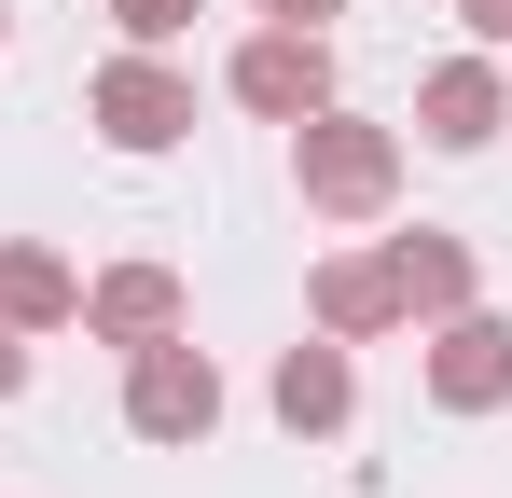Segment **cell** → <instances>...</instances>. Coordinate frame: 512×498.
I'll use <instances>...</instances> for the list:
<instances>
[{"label":"cell","mask_w":512,"mask_h":498,"mask_svg":"<svg viewBox=\"0 0 512 498\" xmlns=\"http://www.w3.org/2000/svg\"><path fill=\"white\" fill-rule=\"evenodd\" d=\"M139 374H125V429L139 443H208L222 429V374H208V346H180V332H153V346H125Z\"/></svg>","instance_id":"cell-1"},{"label":"cell","mask_w":512,"mask_h":498,"mask_svg":"<svg viewBox=\"0 0 512 498\" xmlns=\"http://www.w3.org/2000/svg\"><path fill=\"white\" fill-rule=\"evenodd\" d=\"M180 125H194V83H180L167 56H153V42L97 70V139H111V153H167Z\"/></svg>","instance_id":"cell-2"},{"label":"cell","mask_w":512,"mask_h":498,"mask_svg":"<svg viewBox=\"0 0 512 498\" xmlns=\"http://www.w3.org/2000/svg\"><path fill=\"white\" fill-rule=\"evenodd\" d=\"M236 97H250L263 125H305V111H333V42L319 28H263V42H236Z\"/></svg>","instance_id":"cell-3"},{"label":"cell","mask_w":512,"mask_h":498,"mask_svg":"<svg viewBox=\"0 0 512 498\" xmlns=\"http://www.w3.org/2000/svg\"><path fill=\"white\" fill-rule=\"evenodd\" d=\"M305 208H388V125H346V111H305Z\"/></svg>","instance_id":"cell-4"},{"label":"cell","mask_w":512,"mask_h":498,"mask_svg":"<svg viewBox=\"0 0 512 498\" xmlns=\"http://www.w3.org/2000/svg\"><path fill=\"white\" fill-rule=\"evenodd\" d=\"M499 111H512V83L485 70V56H457V70L416 83V139H429V153H485V139H499Z\"/></svg>","instance_id":"cell-5"},{"label":"cell","mask_w":512,"mask_h":498,"mask_svg":"<svg viewBox=\"0 0 512 498\" xmlns=\"http://www.w3.org/2000/svg\"><path fill=\"white\" fill-rule=\"evenodd\" d=\"M429 388H443L457 415H485V402L512 388V332H499V319H457L443 346H429Z\"/></svg>","instance_id":"cell-6"},{"label":"cell","mask_w":512,"mask_h":498,"mask_svg":"<svg viewBox=\"0 0 512 498\" xmlns=\"http://www.w3.org/2000/svg\"><path fill=\"white\" fill-rule=\"evenodd\" d=\"M84 319L111 332V346H153V332H180V277H167V263H125V277L84 291Z\"/></svg>","instance_id":"cell-7"},{"label":"cell","mask_w":512,"mask_h":498,"mask_svg":"<svg viewBox=\"0 0 512 498\" xmlns=\"http://www.w3.org/2000/svg\"><path fill=\"white\" fill-rule=\"evenodd\" d=\"M346 402H360L346 332H319V346H291V360H277V415H291V429H346Z\"/></svg>","instance_id":"cell-8"},{"label":"cell","mask_w":512,"mask_h":498,"mask_svg":"<svg viewBox=\"0 0 512 498\" xmlns=\"http://www.w3.org/2000/svg\"><path fill=\"white\" fill-rule=\"evenodd\" d=\"M0 319H84V291H70V277H56V263H42V249H0Z\"/></svg>","instance_id":"cell-9"},{"label":"cell","mask_w":512,"mask_h":498,"mask_svg":"<svg viewBox=\"0 0 512 498\" xmlns=\"http://www.w3.org/2000/svg\"><path fill=\"white\" fill-rule=\"evenodd\" d=\"M388 291H402V305H457V291H471V249L402 236V249H388Z\"/></svg>","instance_id":"cell-10"},{"label":"cell","mask_w":512,"mask_h":498,"mask_svg":"<svg viewBox=\"0 0 512 498\" xmlns=\"http://www.w3.org/2000/svg\"><path fill=\"white\" fill-rule=\"evenodd\" d=\"M319 319H333V332H388V319H402L388 263H333V277H319Z\"/></svg>","instance_id":"cell-11"},{"label":"cell","mask_w":512,"mask_h":498,"mask_svg":"<svg viewBox=\"0 0 512 498\" xmlns=\"http://www.w3.org/2000/svg\"><path fill=\"white\" fill-rule=\"evenodd\" d=\"M111 28H125V42H180V28H194V0H111Z\"/></svg>","instance_id":"cell-12"},{"label":"cell","mask_w":512,"mask_h":498,"mask_svg":"<svg viewBox=\"0 0 512 498\" xmlns=\"http://www.w3.org/2000/svg\"><path fill=\"white\" fill-rule=\"evenodd\" d=\"M263 14H277V28H333L346 0H263Z\"/></svg>","instance_id":"cell-13"},{"label":"cell","mask_w":512,"mask_h":498,"mask_svg":"<svg viewBox=\"0 0 512 498\" xmlns=\"http://www.w3.org/2000/svg\"><path fill=\"white\" fill-rule=\"evenodd\" d=\"M14 388H28V346H14V319H0V402H14Z\"/></svg>","instance_id":"cell-14"},{"label":"cell","mask_w":512,"mask_h":498,"mask_svg":"<svg viewBox=\"0 0 512 498\" xmlns=\"http://www.w3.org/2000/svg\"><path fill=\"white\" fill-rule=\"evenodd\" d=\"M471 42H512V0H471Z\"/></svg>","instance_id":"cell-15"},{"label":"cell","mask_w":512,"mask_h":498,"mask_svg":"<svg viewBox=\"0 0 512 498\" xmlns=\"http://www.w3.org/2000/svg\"><path fill=\"white\" fill-rule=\"evenodd\" d=\"M0 28H14V0H0Z\"/></svg>","instance_id":"cell-16"}]
</instances>
